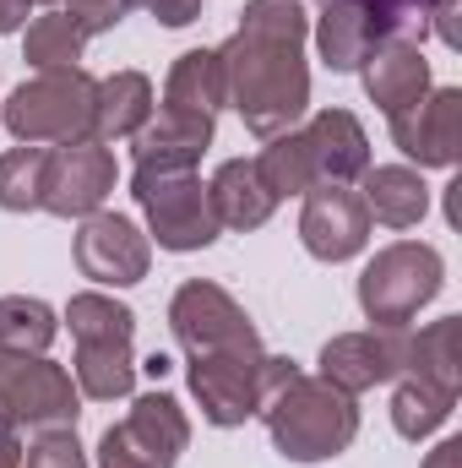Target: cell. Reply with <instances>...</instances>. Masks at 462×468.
<instances>
[{"label": "cell", "instance_id": "obj_35", "mask_svg": "<svg viewBox=\"0 0 462 468\" xmlns=\"http://www.w3.org/2000/svg\"><path fill=\"white\" fill-rule=\"evenodd\" d=\"M375 5H386V11H392V16H397V33H403V38H414V44H419V38H425V33H419V27H414V16H408V11H403V5H397V0H375Z\"/></svg>", "mask_w": 462, "mask_h": 468}, {"label": "cell", "instance_id": "obj_21", "mask_svg": "<svg viewBox=\"0 0 462 468\" xmlns=\"http://www.w3.org/2000/svg\"><path fill=\"white\" fill-rule=\"evenodd\" d=\"M364 213H370V224H386V229H414L425 213H430V186H425V175L419 169H408V164H370L364 175Z\"/></svg>", "mask_w": 462, "mask_h": 468}, {"label": "cell", "instance_id": "obj_25", "mask_svg": "<svg viewBox=\"0 0 462 468\" xmlns=\"http://www.w3.org/2000/svg\"><path fill=\"white\" fill-rule=\"evenodd\" d=\"M82 49H88V33H82L66 11H44V16H33L27 33H22V60H27L33 71H71V66L82 60Z\"/></svg>", "mask_w": 462, "mask_h": 468}, {"label": "cell", "instance_id": "obj_3", "mask_svg": "<svg viewBox=\"0 0 462 468\" xmlns=\"http://www.w3.org/2000/svg\"><path fill=\"white\" fill-rule=\"evenodd\" d=\"M66 322H71V338H77V359H71L77 392L93 398V403L131 398V387H136V354H131L136 311L120 305L104 289H82V294H71Z\"/></svg>", "mask_w": 462, "mask_h": 468}, {"label": "cell", "instance_id": "obj_12", "mask_svg": "<svg viewBox=\"0 0 462 468\" xmlns=\"http://www.w3.org/2000/svg\"><path fill=\"white\" fill-rule=\"evenodd\" d=\"M71 250H77L82 278H93L99 289H131V283H142L147 267H152V239L136 229L131 218H120V213H93V218H82Z\"/></svg>", "mask_w": 462, "mask_h": 468}, {"label": "cell", "instance_id": "obj_27", "mask_svg": "<svg viewBox=\"0 0 462 468\" xmlns=\"http://www.w3.org/2000/svg\"><path fill=\"white\" fill-rule=\"evenodd\" d=\"M55 333H60V322H55V311L44 300H33V294H5L0 300V349L49 354Z\"/></svg>", "mask_w": 462, "mask_h": 468}, {"label": "cell", "instance_id": "obj_23", "mask_svg": "<svg viewBox=\"0 0 462 468\" xmlns=\"http://www.w3.org/2000/svg\"><path fill=\"white\" fill-rule=\"evenodd\" d=\"M163 104H169V110H191V115L218 120V110L229 104V88H224V60H218V49H185V55L169 66Z\"/></svg>", "mask_w": 462, "mask_h": 468}, {"label": "cell", "instance_id": "obj_8", "mask_svg": "<svg viewBox=\"0 0 462 468\" xmlns=\"http://www.w3.org/2000/svg\"><path fill=\"white\" fill-rule=\"evenodd\" d=\"M131 197H136V207L147 218V234L163 250H180V256L185 250H207L224 234L218 213H213V197H207L196 169H169V175L136 169L131 175Z\"/></svg>", "mask_w": 462, "mask_h": 468}, {"label": "cell", "instance_id": "obj_36", "mask_svg": "<svg viewBox=\"0 0 462 468\" xmlns=\"http://www.w3.org/2000/svg\"><path fill=\"white\" fill-rule=\"evenodd\" d=\"M0 468H22V436H0Z\"/></svg>", "mask_w": 462, "mask_h": 468}, {"label": "cell", "instance_id": "obj_14", "mask_svg": "<svg viewBox=\"0 0 462 468\" xmlns=\"http://www.w3.org/2000/svg\"><path fill=\"white\" fill-rule=\"evenodd\" d=\"M386 120H392V142L419 169H452L462 158V88H430L419 104Z\"/></svg>", "mask_w": 462, "mask_h": 468}, {"label": "cell", "instance_id": "obj_2", "mask_svg": "<svg viewBox=\"0 0 462 468\" xmlns=\"http://www.w3.org/2000/svg\"><path fill=\"white\" fill-rule=\"evenodd\" d=\"M256 420L267 425L272 447L289 463H327L353 447L359 436V403L348 398L343 387L294 370L283 387H272V398L256 409Z\"/></svg>", "mask_w": 462, "mask_h": 468}, {"label": "cell", "instance_id": "obj_26", "mask_svg": "<svg viewBox=\"0 0 462 468\" xmlns=\"http://www.w3.org/2000/svg\"><path fill=\"white\" fill-rule=\"evenodd\" d=\"M457 338H462L457 316H441V322H430L425 333H408V365H403V376H425V381H441V387L457 392L462 387Z\"/></svg>", "mask_w": 462, "mask_h": 468}, {"label": "cell", "instance_id": "obj_31", "mask_svg": "<svg viewBox=\"0 0 462 468\" xmlns=\"http://www.w3.org/2000/svg\"><path fill=\"white\" fill-rule=\"evenodd\" d=\"M131 11H152L163 27H191L202 16V0H125Z\"/></svg>", "mask_w": 462, "mask_h": 468}, {"label": "cell", "instance_id": "obj_24", "mask_svg": "<svg viewBox=\"0 0 462 468\" xmlns=\"http://www.w3.org/2000/svg\"><path fill=\"white\" fill-rule=\"evenodd\" d=\"M457 409V392L441 387V381H425V376H397V392H392V425L403 441H425L436 436Z\"/></svg>", "mask_w": 462, "mask_h": 468}, {"label": "cell", "instance_id": "obj_9", "mask_svg": "<svg viewBox=\"0 0 462 468\" xmlns=\"http://www.w3.org/2000/svg\"><path fill=\"white\" fill-rule=\"evenodd\" d=\"M191 447V420L174 392H142L131 414L104 431L99 468H174Z\"/></svg>", "mask_w": 462, "mask_h": 468}, {"label": "cell", "instance_id": "obj_15", "mask_svg": "<svg viewBox=\"0 0 462 468\" xmlns=\"http://www.w3.org/2000/svg\"><path fill=\"white\" fill-rule=\"evenodd\" d=\"M386 38H403L397 33V16L375 0H321V16H316V55L327 71H359L364 55Z\"/></svg>", "mask_w": 462, "mask_h": 468}, {"label": "cell", "instance_id": "obj_22", "mask_svg": "<svg viewBox=\"0 0 462 468\" xmlns=\"http://www.w3.org/2000/svg\"><path fill=\"white\" fill-rule=\"evenodd\" d=\"M152 82L142 71H115L99 82V99H93V142H131L147 120H152Z\"/></svg>", "mask_w": 462, "mask_h": 468}, {"label": "cell", "instance_id": "obj_18", "mask_svg": "<svg viewBox=\"0 0 462 468\" xmlns=\"http://www.w3.org/2000/svg\"><path fill=\"white\" fill-rule=\"evenodd\" d=\"M213 125H218V120L158 104L152 120L131 136L136 169H158V175H169V169H196V164H202V153L213 147Z\"/></svg>", "mask_w": 462, "mask_h": 468}, {"label": "cell", "instance_id": "obj_11", "mask_svg": "<svg viewBox=\"0 0 462 468\" xmlns=\"http://www.w3.org/2000/svg\"><path fill=\"white\" fill-rule=\"evenodd\" d=\"M115 153L93 136L82 142H60L44 153V213L55 218H93L104 213L110 191H115Z\"/></svg>", "mask_w": 462, "mask_h": 468}, {"label": "cell", "instance_id": "obj_5", "mask_svg": "<svg viewBox=\"0 0 462 468\" xmlns=\"http://www.w3.org/2000/svg\"><path fill=\"white\" fill-rule=\"evenodd\" d=\"M93 99H99V77H88L82 66H71V71H38L33 82H22L0 104V120L27 147H44V142L60 147V142L93 136Z\"/></svg>", "mask_w": 462, "mask_h": 468}, {"label": "cell", "instance_id": "obj_17", "mask_svg": "<svg viewBox=\"0 0 462 468\" xmlns=\"http://www.w3.org/2000/svg\"><path fill=\"white\" fill-rule=\"evenodd\" d=\"M299 136H305V158H310L316 186H353L370 169V136L348 110L310 115V125H299Z\"/></svg>", "mask_w": 462, "mask_h": 468}, {"label": "cell", "instance_id": "obj_4", "mask_svg": "<svg viewBox=\"0 0 462 468\" xmlns=\"http://www.w3.org/2000/svg\"><path fill=\"white\" fill-rule=\"evenodd\" d=\"M294 370H299L294 359L267 349H229V354L185 359L191 398L202 403V420L218 425V431H234V425L256 420V409L272 398V387H283Z\"/></svg>", "mask_w": 462, "mask_h": 468}, {"label": "cell", "instance_id": "obj_19", "mask_svg": "<svg viewBox=\"0 0 462 468\" xmlns=\"http://www.w3.org/2000/svg\"><path fill=\"white\" fill-rule=\"evenodd\" d=\"M359 77H364V93H370V104L381 115H397V110H408V104H419L430 93V60H425V49L414 38L375 44L364 55V66H359Z\"/></svg>", "mask_w": 462, "mask_h": 468}, {"label": "cell", "instance_id": "obj_1", "mask_svg": "<svg viewBox=\"0 0 462 468\" xmlns=\"http://www.w3.org/2000/svg\"><path fill=\"white\" fill-rule=\"evenodd\" d=\"M310 16L305 0H245L234 38L218 49L224 88L245 131L261 142L294 131L310 110V66H305Z\"/></svg>", "mask_w": 462, "mask_h": 468}, {"label": "cell", "instance_id": "obj_6", "mask_svg": "<svg viewBox=\"0 0 462 468\" xmlns=\"http://www.w3.org/2000/svg\"><path fill=\"white\" fill-rule=\"evenodd\" d=\"M446 283V261L436 245L425 239H397L381 245L364 272H359V311L370 316V327H408Z\"/></svg>", "mask_w": 462, "mask_h": 468}, {"label": "cell", "instance_id": "obj_30", "mask_svg": "<svg viewBox=\"0 0 462 468\" xmlns=\"http://www.w3.org/2000/svg\"><path fill=\"white\" fill-rule=\"evenodd\" d=\"M49 5H55V11H66L88 38H99V33L120 27V22H125V11H131L125 0H49Z\"/></svg>", "mask_w": 462, "mask_h": 468}, {"label": "cell", "instance_id": "obj_13", "mask_svg": "<svg viewBox=\"0 0 462 468\" xmlns=\"http://www.w3.org/2000/svg\"><path fill=\"white\" fill-rule=\"evenodd\" d=\"M408 365V327H370V333H338L321 349V381L343 387L348 398L397 381Z\"/></svg>", "mask_w": 462, "mask_h": 468}, {"label": "cell", "instance_id": "obj_32", "mask_svg": "<svg viewBox=\"0 0 462 468\" xmlns=\"http://www.w3.org/2000/svg\"><path fill=\"white\" fill-rule=\"evenodd\" d=\"M27 11H33V0H0V33H22Z\"/></svg>", "mask_w": 462, "mask_h": 468}, {"label": "cell", "instance_id": "obj_37", "mask_svg": "<svg viewBox=\"0 0 462 468\" xmlns=\"http://www.w3.org/2000/svg\"><path fill=\"white\" fill-rule=\"evenodd\" d=\"M142 370H147V376H152V381H163V376H169V370H174V365H169V354H152V359H147V365H142Z\"/></svg>", "mask_w": 462, "mask_h": 468}, {"label": "cell", "instance_id": "obj_16", "mask_svg": "<svg viewBox=\"0 0 462 468\" xmlns=\"http://www.w3.org/2000/svg\"><path fill=\"white\" fill-rule=\"evenodd\" d=\"M299 239L316 261H348L370 245V213L359 202V191L348 186H316L305 191V213H299Z\"/></svg>", "mask_w": 462, "mask_h": 468}, {"label": "cell", "instance_id": "obj_33", "mask_svg": "<svg viewBox=\"0 0 462 468\" xmlns=\"http://www.w3.org/2000/svg\"><path fill=\"white\" fill-rule=\"evenodd\" d=\"M425 468H462V436H446V441L425 458Z\"/></svg>", "mask_w": 462, "mask_h": 468}, {"label": "cell", "instance_id": "obj_29", "mask_svg": "<svg viewBox=\"0 0 462 468\" xmlns=\"http://www.w3.org/2000/svg\"><path fill=\"white\" fill-rule=\"evenodd\" d=\"M22 468H88L77 431H38L33 447H22Z\"/></svg>", "mask_w": 462, "mask_h": 468}, {"label": "cell", "instance_id": "obj_34", "mask_svg": "<svg viewBox=\"0 0 462 468\" xmlns=\"http://www.w3.org/2000/svg\"><path fill=\"white\" fill-rule=\"evenodd\" d=\"M397 5L414 16V27H419V33H430V11H436V0H397Z\"/></svg>", "mask_w": 462, "mask_h": 468}, {"label": "cell", "instance_id": "obj_20", "mask_svg": "<svg viewBox=\"0 0 462 468\" xmlns=\"http://www.w3.org/2000/svg\"><path fill=\"white\" fill-rule=\"evenodd\" d=\"M207 197H213L218 229L250 234L278 213V197H272V186L261 180L256 158H229V164H218V175L207 180Z\"/></svg>", "mask_w": 462, "mask_h": 468}, {"label": "cell", "instance_id": "obj_28", "mask_svg": "<svg viewBox=\"0 0 462 468\" xmlns=\"http://www.w3.org/2000/svg\"><path fill=\"white\" fill-rule=\"evenodd\" d=\"M44 153L49 147H11L0 158V207L5 213H38L44 202Z\"/></svg>", "mask_w": 462, "mask_h": 468}, {"label": "cell", "instance_id": "obj_7", "mask_svg": "<svg viewBox=\"0 0 462 468\" xmlns=\"http://www.w3.org/2000/svg\"><path fill=\"white\" fill-rule=\"evenodd\" d=\"M82 392L49 354L0 349V436L22 431H77Z\"/></svg>", "mask_w": 462, "mask_h": 468}, {"label": "cell", "instance_id": "obj_10", "mask_svg": "<svg viewBox=\"0 0 462 468\" xmlns=\"http://www.w3.org/2000/svg\"><path fill=\"white\" fill-rule=\"evenodd\" d=\"M169 327H174L185 359L229 354V349H261V333H256V322L245 316V305L234 300L224 283H213V278H191V283L174 289V300H169Z\"/></svg>", "mask_w": 462, "mask_h": 468}]
</instances>
